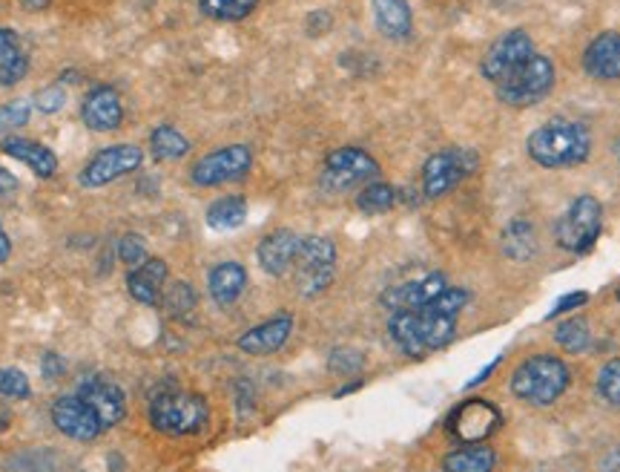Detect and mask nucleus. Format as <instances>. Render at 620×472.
<instances>
[{
  "label": "nucleus",
  "mask_w": 620,
  "mask_h": 472,
  "mask_svg": "<svg viewBox=\"0 0 620 472\" xmlns=\"http://www.w3.org/2000/svg\"><path fill=\"white\" fill-rule=\"evenodd\" d=\"M52 0H21V7L26 9V12H44V9H49Z\"/></svg>",
  "instance_id": "a18cd8bd"
},
{
  "label": "nucleus",
  "mask_w": 620,
  "mask_h": 472,
  "mask_svg": "<svg viewBox=\"0 0 620 472\" xmlns=\"http://www.w3.org/2000/svg\"><path fill=\"white\" fill-rule=\"evenodd\" d=\"M9 256H12V240H9L7 231H3V222H0V265L7 263Z\"/></svg>",
  "instance_id": "c03bdc74"
},
{
  "label": "nucleus",
  "mask_w": 620,
  "mask_h": 472,
  "mask_svg": "<svg viewBox=\"0 0 620 472\" xmlns=\"http://www.w3.org/2000/svg\"><path fill=\"white\" fill-rule=\"evenodd\" d=\"M586 76L595 81H620V32H600L584 50Z\"/></svg>",
  "instance_id": "dca6fc26"
},
{
  "label": "nucleus",
  "mask_w": 620,
  "mask_h": 472,
  "mask_svg": "<svg viewBox=\"0 0 620 472\" xmlns=\"http://www.w3.org/2000/svg\"><path fill=\"white\" fill-rule=\"evenodd\" d=\"M41 372H44L49 381H55V377L64 375V360H60L55 352H46L44 358H41Z\"/></svg>",
  "instance_id": "79ce46f5"
},
{
  "label": "nucleus",
  "mask_w": 620,
  "mask_h": 472,
  "mask_svg": "<svg viewBox=\"0 0 620 472\" xmlns=\"http://www.w3.org/2000/svg\"><path fill=\"white\" fill-rule=\"evenodd\" d=\"M0 395H3V397H18V400H26V397L32 395L30 377L23 375L21 369L0 366Z\"/></svg>",
  "instance_id": "e433bc0d"
},
{
  "label": "nucleus",
  "mask_w": 620,
  "mask_h": 472,
  "mask_svg": "<svg viewBox=\"0 0 620 472\" xmlns=\"http://www.w3.org/2000/svg\"><path fill=\"white\" fill-rule=\"evenodd\" d=\"M9 427H12V413H9V406L0 400V435L7 432Z\"/></svg>",
  "instance_id": "49530a36"
},
{
  "label": "nucleus",
  "mask_w": 620,
  "mask_h": 472,
  "mask_svg": "<svg viewBox=\"0 0 620 472\" xmlns=\"http://www.w3.org/2000/svg\"><path fill=\"white\" fill-rule=\"evenodd\" d=\"M554 340L561 345L563 352L568 354H584L589 352L591 345V329L584 317H568L554 329Z\"/></svg>",
  "instance_id": "2f4dec72"
},
{
  "label": "nucleus",
  "mask_w": 620,
  "mask_h": 472,
  "mask_svg": "<svg viewBox=\"0 0 620 472\" xmlns=\"http://www.w3.org/2000/svg\"><path fill=\"white\" fill-rule=\"evenodd\" d=\"M141 165H144V151L139 144H110L84 165V171L78 173V185L87 190H101L135 173Z\"/></svg>",
  "instance_id": "1a4fd4ad"
},
{
  "label": "nucleus",
  "mask_w": 620,
  "mask_h": 472,
  "mask_svg": "<svg viewBox=\"0 0 620 472\" xmlns=\"http://www.w3.org/2000/svg\"><path fill=\"white\" fill-rule=\"evenodd\" d=\"M500 427V413L497 406H491L488 400H465L457 413L451 415L449 429L454 432V438L463 443H486V438Z\"/></svg>",
  "instance_id": "2eb2a0df"
},
{
  "label": "nucleus",
  "mask_w": 620,
  "mask_h": 472,
  "mask_svg": "<svg viewBox=\"0 0 620 472\" xmlns=\"http://www.w3.org/2000/svg\"><path fill=\"white\" fill-rule=\"evenodd\" d=\"M167 263L162 256H150L147 263H141L139 268H130L126 274V292L141 306H158L162 303L164 285H167Z\"/></svg>",
  "instance_id": "6ab92c4d"
},
{
  "label": "nucleus",
  "mask_w": 620,
  "mask_h": 472,
  "mask_svg": "<svg viewBox=\"0 0 620 472\" xmlns=\"http://www.w3.org/2000/svg\"><path fill=\"white\" fill-rule=\"evenodd\" d=\"M81 121L92 133H115L124 124V105L115 87L98 84L84 96Z\"/></svg>",
  "instance_id": "4468645a"
},
{
  "label": "nucleus",
  "mask_w": 620,
  "mask_h": 472,
  "mask_svg": "<svg viewBox=\"0 0 620 472\" xmlns=\"http://www.w3.org/2000/svg\"><path fill=\"white\" fill-rule=\"evenodd\" d=\"M244 285H247V271L239 263H219L210 277H207V288L219 306H233L242 297Z\"/></svg>",
  "instance_id": "b1692460"
},
{
  "label": "nucleus",
  "mask_w": 620,
  "mask_h": 472,
  "mask_svg": "<svg viewBox=\"0 0 620 472\" xmlns=\"http://www.w3.org/2000/svg\"><path fill=\"white\" fill-rule=\"evenodd\" d=\"M204 219L213 231H236L247 222V199L244 196H222L207 208Z\"/></svg>",
  "instance_id": "cd10ccee"
},
{
  "label": "nucleus",
  "mask_w": 620,
  "mask_h": 472,
  "mask_svg": "<svg viewBox=\"0 0 620 472\" xmlns=\"http://www.w3.org/2000/svg\"><path fill=\"white\" fill-rule=\"evenodd\" d=\"M0 153L9 158H15L21 165L30 167L41 179H52L58 173V156L46 147V144L35 142V139H23V135H7L0 142Z\"/></svg>",
  "instance_id": "aec40b11"
},
{
  "label": "nucleus",
  "mask_w": 620,
  "mask_h": 472,
  "mask_svg": "<svg viewBox=\"0 0 620 472\" xmlns=\"http://www.w3.org/2000/svg\"><path fill=\"white\" fill-rule=\"evenodd\" d=\"M568 383H572V372H568V366L561 358H554V354H534V358H525L514 369L511 392L523 404L552 406L557 397H563Z\"/></svg>",
  "instance_id": "7ed1b4c3"
},
{
  "label": "nucleus",
  "mask_w": 620,
  "mask_h": 472,
  "mask_svg": "<svg viewBox=\"0 0 620 472\" xmlns=\"http://www.w3.org/2000/svg\"><path fill=\"white\" fill-rule=\"evenodd\" d=\"M299 233L279 228V231L267 233L265 240L258 242V265L270 277H285L290 268L296 265V254H299Z\"/></svg>",
  "instance_id": "f3484780"
},
{
  "label": "nucleus",
  "mask_w": 620,
  "mask_h": 472,
  "mask_svg": "<svg viewBox=\"0 0 620 472\" xmlns=\"http://www.w3.org/2000/svg\"><path fill=\"white\" fill-rule=\"evenodd\" d=\"M600 231H604V205L589 194L572 199V205L563 210V217L554 226L557 245L568 254H589Z\"/></svg>",
  "instance_id": "39448f33"
},
{
  "label": "nucleus",
  "mask_w": 620,
  "mask_h": 472,
  "mask_svg": "<svg viewBox=\"0 0 620 472\" xmlns=\"http://www.w3.org/2000/svg\"><path fill=\"white\" fill-rule=\"evenodd\" d=\"M26 73H30V55L23 50L21 35L9 26H0V90L21 84Z\"/></svg>",
  "instance_id": "5701e85b"
},
{
  "label": "nucleus",
  "mask_w": 620,
  "mask_h": 472,
  "mask_svg": "<svg viewBox=\"0 0 620 472\" xmlns=\"http://www.w3.org/2000/svg\"><path fill=\"white\" fill-rule=\"evenodd\" d=\"M18 190V176L12 171H7V167H0V199L9 194H15Z\"/></svg>",
  "instance_id": "37998d69"
},
{
  "label": "nucleus",
  "mask_w": 620,
  "mask_h": 472,
  "mask_svg": "<svg viewBox=\"0 0 620 472\" xmlns=\"http://www.w3.org/2000/svg\"><path fill=\"white\" fill-rule=\"evenodd\" d=\"M294 334V317L279 315L270 317V320L258 322L251 331H244L239 338V349L244 354H256V358H265V354L279 352L281 345L288 343V338Z\"/></svg>",
  "instance_id": "a211bd4d"
},
{
  "label": "nucleus",
  "mask_w": 620,
  "mask_h": 472,
  "mask_svg": "<svg viewBox=\"0 0 620 472\" xmlns=\"http://www.w3.org/2000/svg\"><path fill=\"white\" fill-rule=\"evenodd\" d=\"M554 81H557L554 61L546 58V55L534 53L532 58L525 61L523 67L514 69V73H511L509 78H502L500 84H495V90L502 105L532 107L554 90Z\"/></svg>",
  "instance_id": "423d86ee"
},
{
  "label": "nucleus",
  "mask_w": 620,
  "mask_h": 472,
  "mask_svg": "<svg viewBox=\"0 0 620 472\" xmlns=\"http://www.w3.org/2000/svg\"><path fill=\"white\" fill-rule=\"evenodd\" d=\"M32 107H35L32 105V98H15V101L0 107V135L15 133L23 124H30Z\"/></svg>",
  "instance_id": "473e14b6"
},
{
  "label": "nucleus",
  "mask_w": 620,
  "mask_h": 472,
  "mask_svg": "<svg viewBox=\"0 0 620 472\" xmlns=\"http://www.w3.org/2000/svg\"><path fill=\"white\" fill-rule=\"evenodd\" d=\"M374 23L383 39L408 41L413 32V12L408 0H370Z\"/></svg>",
  "instance_id": "4be33fe9"
},
{
  "label": "nucleus",
  "mask_w": 620,
  "mask_h": 472,
  "mask_svg": "<svg viewBox=\"0 0 620 472\" xmlns=\"http://www.w3.org/2000/svg\"><path fill=\"white\" fill-rule=\"evenodd\" d=\"M480 167V156L472 147H449L425 158L422 165V194L429 199L451 194L460 182L468 179Z\"/></svg>",
  "instance_id": "6e6552de"
},
{
  "label": "nucleus",
  "mask_w": 620,
  "mask_h": 472,
  "mask_svg": "<svg viewBox=\"0 0 620 472\" xmlns=\"http://www.w3.org/2000/svg\"><path fill=\"white\" fill-rule=\"evenodd\" d=\"M445 472H495L497 455L488 443H465L445 455Z\"/></svg>",
  "instance_id": "a878e982"
},
{
  "label": "nucleus",
  "mask_w": 620,
  "mask_h": 472,
  "mask_svg": "<svg viewBox=\"0 0 620 472\" xmlns=\"http://www.w3.org/2000/svg\"><path fill=\"white\" fill-rule=\"evenodd\" d=\"M331 26H333V15L328 9H317V12H310V15L305 18V30H308L310 39L325 35V32H331Z\"/></svg>",
  "instance_id": "ea45409f"
},
{
  "label": "nucleus",
  "mask_w": 620,
  "mask_h": 472,
  "mask_svg": "<svg viewBox=\"0 0 620 472\" xmlns=\"http://www.w3.org/2000/svg\"><path fill=\"white\" fill-rule=\"evenodd\" d=\"M598 395L604 397L609 406L620 409V358L609 360L598 372Z\"/></svg>",
  "instance_id": "c9c22d12"
},
{
  "label": "nucleus",
  "mask_w": 620,
  "mask_h": 472,
  "mask_svg": "<svg viewBox=\"0 0 620 472\" xmlns=\"http://www.w3.org/2000/svg\"><path fill=\"white\" fill-rule=\"evenodd\" d=\"M84 404L96 413V418L101 420L103 429L110 427H119L121 420L126 418V397L121 392V386L110 377H101V375H92L81 383V389H78Z\"/></svg>",
  "instance_id": "f8f14e48"
},
{
  "label": "nucleus",
  "mask_w": 620,
  "mask_h": 472,
  "mask_svg": "<svg viewBox=\"0 0 620 472\" xmlns=\"http://www.w3.org/2000/svg\"><path fill=\"white\" fill-rule=\"evenodd\" d=\"M162 306L167 308L170 315H187V311L196 306V292H192V285L185 283V279L164 285Z\"/></svg>",
  "instance_id": "72a5a7b5"
},
{
  "label": "nucleus",
  "mask_w": 620,
  "mask_h": 472,
  "mask_svg": "<svg viewBox=\"0 0 620 472\" xmlns=\"http://www.w3.org/2000/svg\"><path fill=\"white\" fill-rule=\"evenodd\" d=\"M615 297H618V303H620V288H618V294H615Z\"/></svg>",
  "instance_id": "de8ad7c7"
},
{
  "label": "nucleus",
  "mask_w": 620,
  "mask_h": 472,
  "mask_svg": "<svg viewBox=\"0 0 620 472\" xmlns=\"http://www.w3.org/2000/svg\"><path fill=\"white\" fill-rule=\"evenodd\" d=\"M52 424L58 432H64L73 441L89 443L103 432L101 420L81 400V395H64L52 404Z\"/></svg>",
  "instance_id": "ddd939ff"
},
{
  "label": "nucleus",
  "mask_w": 620,
  "mask_h": 472,
  "mask_svg": "<svg viewBox=\"0 0 620 472\" xmlns=\"http://www.w3.org/2000/svg\"><path fill=\"white\" fill-rule=\"evenodd\" d=\"M302 268H336V245L328 237L310 233L299 240V254H296V271Z\"/></svg>",
  "instance_id": "c85d7f7f"
},
{
  "label": "nucleus",
  "mask_w": 620,
  "mask_h": 472,
  "mask_svg": "<svg viewBox=\"0 0 620 472\" xmlns=\"http://www.w3.org/2000/svg\"><path fill=\"white\" fill-rule=\"evenodd\" d=\"M449 288L445 274H429V277L413 279V283L397 285L391 292L383 294V303L391 311H406V308H422L434 300L436 294H443Z\"/></svg>",
  "instance_id": "412c9836"
},
{
  "label": "nucleus",
  "mask_w": 620,
  "mask_h": 472,
  "mask_svg": "<svg viewBox=\"0 0 620 472\" xmlns=\"http://www.w3.org/2000/svg\"><path fill=\"white\" fill-rule=\"evenodd\" d=\"M362 366H365V354L356 352V349H333L331 360H328V369H331L333 375L342 377L359 375Z\"/></svg>",
  "instance_id": "4c0bfd02"
},
{
  "label": "nucleus",
  "mask_w": 620,
  "mask_h": 472,
  "mask_svg": "<svg viewBox=\"0 0 620 472\" xmlns=\"http://www.w3.org/2000/svg\"><path fill=\"white\" fill-rule=\"evenodd\" d=\"M379 176V162L362 147H340L325 156L322 165V188L328 194H347V190L368 185Z\"/></svg>",
  "instance_id": "0eeeda50"
},
{
  "label": "nucleus",
  "mask_w": 620,
  "mask_h": 472,
  "mask_svg": "<svg viewBox=\"0 0 620 472\" xmlns=\"http://www.w3.org/2000/svg\"><path fill=\"white\" fill-rule=\"evenodd\" d=\"M397 202L399 190L394 188V185H385V182H368V185L359 190V196H356V208H359L362 213H370V217L388 213Z\"/></svg>",
  "instance_id": "7c9ffc66"
},
{
  "label": "nucleus",
  "mask_w": 620,
  "mask_h": 472,
  "mask_svg": "<svg viewBox=\"0 0 620 472\" xmlns=\"http://www.w3.org/2000/svg\"><path fill=\"white\" fill-rule=\"evenodd\" d=\"M391 340L411 358L436 352L454 340L457 334V317L440 315L434 308H406V311H394L388 320Z\"/></svg>",
  "instance_id": "f03ea898"
},
{
  "label": "nucleus",
  "mask_w": 620,
  "mask_h": 472,
  "mask_svg": "<svg viewBox=\"0 0 620 472\" xmlns=\"http://www.w3.org/2000/svg\"><path fill=\"white\" fill-rule=\"evenodd\" d=\"M150 424L170 438L199 435L210 424V406L196 392H164L150 404Z\"/></svg>",
  "instance_id": "20e7f679"
},
{
  "label": "nucleus",
  "mask_w": 620,
  "mask_h": 472,
  "mask_svg": "<svg viewBox=\"0 0 620 472\" xmlns=\"http://www.w3.org/2000/svg\"><path fill=\"white\" fill-rule=\"evenodd\" d=\"M618 472H620V470H618Z\"/></svg>",
  "instance_id": "09e8293b"
},
{
  "label": "nucleus",
  "mask_w": 620,
  "mask_h": 472,
  "mask_svg": "<svg viewBox=\"0 0 620 472\" xmlns=\"http://www.w3.org/2000/svg\"><path fill=\"white\" fill-rule=\"evenodd\" d=\"M258 0H199V12L210 21L236 23L256 12Z\"/></svg>",
  "instance_id": "c756f323"
},
{
  "label": "nucleus",
  "mask_w": 620,
  "mask_h": 472,
  "mask_svg": "<svg viewBox=\"0 0 620 472\" xmlns=\"http://www.w3.org/2000/svg\"><path fill=\"white\" fill-rule=\"evenodd\" d=\"M67 101H69V92L60 81L49 84V87H44V90H37L35 96H32V105H35V110L44 116L60 113V110L67 107Z\"/></svg>",
  "instance_id": "f704fd0d"
},
{
  "label": "nucleus",
  "mask_w": 620,
  "mask_h": 472,
  "mask_svg": "<svg viewBox=\"0 0 620 472\" xmlns=\"http://www.w3.org/2000/svg\"><path fill=\"white\" fill-rule=\"evenodd\" d=\"M192 151L190 139H187L181 130H176L173 124H158V128L150 133V153H153L155 162H178Z\"/></svg>",
  "instance_id": "bb28decb"
},
{
  "label": "nucleus",
  "mask_w": 620,
  "mask_h": 472,
  "mask_svg": "<svg viewBox=\"0 0 620 472\" xmlns=\"http://www.w3.org/2000/svg\"><path fill=\"white\" fill-rule=\"evenodd\" d=\"M525 153L534 165L546 171L577 167L591 156V133L580 121L552 119L532 130V135L525 139Z\"/></svg>",
  "instance_id": "f257e3e1"
},
{
  "label": "nucleus",
  "mask_w": 620,
  "mask_h": 472,
  "mask_svg": "<svg viewBox=\"0 0 620 472\" xmlns=\"http://www.w3.org/2000/svg\"><path fill=\"white\" fill-rule=\"evenodd\" d=\"M119 260H124L130 268H139L141 263H147L150 254H147V245L141 240L139 233H124L119 242Z\"/></svg>",
  "instance_id": "58836bf2"
},
{
  "label": "nucleus",
  "mask_w": 620,
  "mask_h": 472,
  "mask_svg": "<svg viewBox=\"0 0 620 472\" xmlns=\"http://www.w3.org/2000/svg\"><path fill=\"white\" fill-rule=\"evenodd\" d=\"M586 300H589V294H586V292L566 294V297H561V300L554 303V308H552V311H549V317H561L563 311H575V308L584 306Z\"/></svg>",
  "instance_id": "a19ab883"
},
{
  "label": "nucleus",
  "mask_w": 620,
  "mask_h": 472,
  "mask_svg": "<svg viewBox=\"0 0 620 472\" xmlns=\"http://www.w3.org/2000/svg\"><path fill=\"white\" fill-rule=\"evenodd\" d=\"M502 251L509 260H517V263H529L538 254V231L529 219L517 217L511 219L506 231H502Z\"/></svg>",
  "instance_id": "393cba45"
},
{
  "label": "nucleus",
  "mask_w": 620,
  "mask_h": 472,
  "mask_svg": "<svg viewBox=\"0 0 620 472\" xmlns=\"http://www.w3.org/2000/svg\"><path fill=\"white\" fill-rule=\"evenodd\" d=\"M253 167V151L247 144H224L219 151L201 156L190 167V182L199 188H219L244 179Z\"/></svg>",
  "instance_id": "9d476101"
},
{
  "label": "nucleus",
  "mask_w": 620,
  "mask_h": 472,
  "mask_svg": "<svg viewBox=\"0 0 620 472\" xmlns=\"http://www.w3.org/2000/svg\"><path fill=\"white\" fill-rule=\"evenodd\" d=\"M534 55V41L525 30H509L502 32L495 44L488 46V53L480 61V73L486 81L500 84L502 78H509L514 69H520L525 61Z\"/></svg>",
  "instance_id": "9b49d317"
}]
</instances>
